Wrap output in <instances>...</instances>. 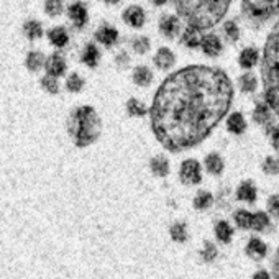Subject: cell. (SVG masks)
<instances>
[{
	"label": "cell",
	"mask_w": 279,
	"mask_h": 279,
	"mask_svg": "<svg viewBox=\"0 0 279 279\" xmlns=\"http://www.w3.org/2000/svg\"><path fill=\"white\" fill-rule=\"evenodd\" d=\"M233 100V86L218 68L187 66L166 77L151 107L156 140L169 151L189 150L217 127Z\"/></svg>",
	"instance_id": "1"
},
{
	"label": "cell",
	"mask_w": 279,
	"mask_h": 279,
	"mask_svg": "<svg viewBox=\"0 0 279 279\" xmlns=\"http://www.w3.org/2000/svg\"><path fill=\"white\" fill-rule=\"evenodd\" d=\"M231 0H174L176 10L187 25L207 30L215 27L227 14Z\"/></svg>",
	"instance_id": "2"
},
{
	"label": "cell",
	"mask_w": 279,
	"mask_h": 279,
	"mask_svg": "<svg viewBox=\"0 0 279 279\" xmlns=\"http://www.w3.org/2000/svg\"><path fill=\"white\" fill-rule=\"evenodd\" d=\"M261 76H263L264 99L279 118V20L266 41Z\"/></svg>",
	"instance_id": "3"
},
{
	"label": "cell",
	"mask_w": 279,
	"mask_h": 279,
	"mask_svg": "<svg viewBox=\"0 0 279 279\" xmlns=\"http://www.w3.org/2000/svg\"><path fill=\"white\" fill-rule=\"evenodd\" d=\"M100 128H102V123H100L97 112L89 105L79 107L69 115L68 132L79 148L94 143L99 138Z\"/></svg>",
	"instance_id": "4"
},
{
	"label": "cell",
	"mask_w": 279,
	"mask_h": 279,
	"mask_svg": "<svg viewBox=\"0 0 279 279\" xmlns=\"http://www.w3.org/2000/svg\"><path fill=\"white\" fill-rule=\"evenodd\" d=\"M243 15L254 22H264L279 12V0H243Z\"/></svg>",
	"instance_id": "5"
},
{
	"label": "cell",
	"mask_w": 279,
	"mask_h": 279,
	"mask_svg": "<svg viewBox=\"0 0 279 279\" xmlns=\"http://www.w3.org/2000/svg\"><path fill=\"white\" fill-rule=\"evenodd\" d=\"M179 179L186 186H195L202 181V169L197 159H186L181 164L179 169Z\"/></svg>",
	"instance_id": "6"
},
{
	"label": "cell",
	"mask_w": 279,
	"mask_h": 279,
	"mask_svg": "<svg viewBox=\"0 0 279 279\" xmlns=\"http://www.w3.org/2000/svg\"><path fill=\"white\" fill-rule=\"evenodd\" d=\"M245 253L248 258H251L254 261H261L266 254H268V246L266 243L258 238V236H253V238L248 240L246 246H245Z\"/></svg>",
	"instance_id": "7"
},
{
	"label": "cell",
	"mask_w": 279,
	"mask_h": 279,
	"mask_svg": "<svg viewBox=\"0 0 279 279\" xmlns=\"http://www.w3.org/2000/svg\"><path fill=\"white\" fill-rule=\"evenodd\" d=\"M159 30L166 38H174L181 30V22L176 15H164L159 20Z\"/></svg>",
	"instance_id": "8"
},
{
	"label": "cell",
	"mask_w": 279,
	"mask_h": 279,
	"mask_svg": "<svg viewBox=\"0 0 279 279\" xmlns=\"http://www.w3.org/2000/svg\"><path fill=\"white\" fill-rule=\"evenodd\" d=\"M123 20H125L127 25L133 27V28H141L145 25V12L138 5H132L123 12Z\"/></svg>",
	"instance_id": "9"
},
{
	"label": "cell",
	"mask_w": 279,
	"mask_h": 279,
	"mask_svg": "<svg viewBox=\"0 0 279 279\" xmlns=\"http://www.w3.org/2000/svg\"><path fill=\"white\" fill-rule=\"evenodd\" d=\"M256 197H258V189L253 181H243L238 186V189H236V199L241 200V202L253 204L256 202Z\"/></svg>",
	"instance_id": "10"
},
{
	"label": "cell",
	"mask_w": 279,
	"mask_h": 279,
	"mask_svg": "<svg viewBox=\"0 0 279 279\" xmlns=\"http://www.w3.org/2000/svg\"><path fill=\"white\" fill-rule=\"evenodd\" d=\"M200 48L205 53L207 56H218L222 53V41L217 35H204Z\"/></svg>",
	"instance_id": "11"
},
{
	"label": "cell",
	"mask_w": 279,
	"mask_h": 279,
	"mask_svg": "<svg viewBox=\"0 0 279 279\" xmlns=\"http://www.w3.org/2000/svg\"><path fill=\"white\" fill-rule=\"evenodd\" d=\"M253 118H254V122L259 123V125H263V127H266L268 123L276 120L274 112H272V109L268 105V102L256 105V109H254V112H253Z\"/></svg>",
	"instance_id": "12"
},
{
	"label": "cell",
	"mask_w": 279,
	"mask_h": 279,
	"mask_svg": "<svg viewBox=\"0 0 279 279\" xmlns=\"http://www.w3.org/2000/svg\"><path fill=\"white\" fill-rule=\"evenodd\" d=\"M202 30L197 28V27H192V25H187L186 32L182 33V45L189 46V48H197L202 43Z\"/></svg>",
	"instance_id": "13"
},
{
	"label": "cell",
	"mask_w": 279,
	"mask_h": 279,
	"mask_svg": "<svg viewBox=\"0 0 279 279\" xmlns=\"http://www.w3.org/2000/svg\"><path fill=\"white\" fill-rule=\"evenodd\" d=\"M68 15L71 22L74 23L77 28H82L87 23V10L82 4H73L68 9Z\"/></svg>",
	"instance_id": "14"
},
{
	"label": "cell",
	"mask_w": 279,
	"mask_h": 279,
	"mask_svg": "<svg viewBox=\"0 0 279 279\" xmlns=\"http://www.w3.org/2000/svg\"><path fill=\"white\" fill-rule=\"evenodd\" d=\"M153 61L159 69H169L176 63V56L169 48H159L156 51V55H154Z\"/></svg>",
	"instance_id": "15"
},
{
	"label": "cell",
	"mask_w": 279,
	"mask_h": 279,
	"mask_svg": "<svg viewBox=\"0 0 279 279\" xmlns=\"http://www.w3.org/2000/svg\"><path fill=\"white\" fill-rule=\"evenodd\" d=\"M46 73L55 77L63 76L66 73V61H64V58L59 55H53L48 61H46Z\"/></svg>",
	"instance_id": "16"
},
{
	"label": "cell",
	"mask_w": 279,
	"mask_h": 279,
	"mask_svg": "<svg viewBox=\"0 0 279 279\" xmlns=\"http://www.w3.org/2000/svg\"><path fill=\"white\" fill-rule=\"evenodd\" d=\"M259 61V53L256 48H245L241 51V55L238 58V63L243 69H251L258 64Z\"/></svg>",
	"instance_id": "17"
},
{
	"label": "cell",
	"mask_w": 279,
	"mask_h": 279,
	"mask_svg": "<svg viewBox=\"0 0 279 279\" xmlns=\"http://www.w3.org/2000/svg\"><path fill=\"white\" fill-rule=\"evenodd\" d=\"M223 168H225V163H223V159H222L220 154H218V153L207 154V158H205V169H207V173H210L213 176H218V174H222Z\"/></svg>",
	"instance_id": "18"
},
{
	"label": "cell",
	"mask_w": 279,
	"mask_h": 279,
	"mask_svg": "<svg viewBox=\"0 0 279 279\" xmlns=\"http://www.w3.org/2000/svg\"><path fill=\"white\" fill-rule=\"evenodd\" d=\"M213 231H215V238L220 243H223V245H228L231 238H233V228H231V225L225 220L217 222Z\"/></svg>",
	"instance_id": "19"
},
{
	"label": "cell",
	"mask_w": 279,
	"mask_h": 279,
	"mask_svg": "<svg viewBox=\"0 0 279 279\" xmlns=\"http://www.w3.org/2000/svg\"><path fill=\"white\" fill-rule=\"evenodd\" d=\"M227 128L228 132L235 133V135H240L246 130V122H245V117H243L240 112H235V114H231L227 118Z\"/></svg>",
	"instance_id": "20"
},
{
	"label": "cell",
	"mask_w": 279,
	"mask_h": 279,
	"mask_svg": "<svg viewBox=\"0 0 279 279\" xmlns=\"http://www.w3.org/2000/svg\"><path fill=\"white\" fill-rule=\"evenodd\" d=\"M132 77H133V82H135L136 86L146 87V86L151 84V81H153V73H151L150 68H146V66H138V68H135Z\"/></svg>",
	"instance_id": "21"
},
{
	"label": "cell",
	"mask_w": 279,
	"mask_h": 279,
	"mask_svg": "<svg viewBox=\"0 0 279 279\" xmlns=\"http://www.w3.org/2000/svg\"><path fill=\"white\" fill-rule=\"evenodd\" d=\"M151 173L158 177H164L169 174V161L164 156H154L150 163Z\"/></svg>",
	"instance_id": "22"
},
{
	"label": "cell",
	"mask_w": 279,
	"mask_h": 279,
	"mask_svg": "<svg viewBox=\"0 0 279 279\" xmlns=\"http://www.w3.org/2000/svg\"><path fill=\"white\" fill-rule=\"evenodd\" d=\"M96 40L105 46H112V45H115V41L118 40V32L112 27H102L96 33Z\"/></svg>",
	"instance_id": "23"
},
{
	"label": "cell",
	"mask_w": 279,
	"mask_h": 279,
	"mask_svg": "<svg viewBox=\"0 0 279 279\" xmlns=\"http://www.w3.org/2000/svg\"><path fill=\"white\" fill-rule=\"evenodd\" d=\"M271 227V218L266 212H254L251 218V230L254 231H266Z\"/></svg>",
	"instance_id": "24"
},
{
	"label": "cell",
	"mask_w": 279,
	"mask_h": 279,
	"mask_svg": "<svg viewBox=\"0 0 279 279\" xmlns=\"http://www.w3.org/2000/svg\"><path fill=\"white\" fill-rule=\"evenodd\" d=\"M199 256L204 263H213L218 256V248L215 246V243L205 240L202 248H200V251H199Z\"/></svg>",
	"instance_id": "25"
},
{
	"label": "cell",
	"mask_w": 279,
	"mask_h": 279,
	"mask_svg": "<svg viewBox=\"0 0 279 279\" xmlns=\"http://www.w3.org/2000/svg\"><path fill=\"white\" fill-rule=\"evenodd\" d=\"M169 236L176 243H184L187 240V225L184 222H176L169 227Z\"/></svg>",
	"instance_id": "26"
},
{
	"label": "cell",
	"mask_w": 279,
	"mask_h": 279,
	"mask_svg": "<svg viewBox=\"0 0 279 279\" xmlns=\"http://www.w3.org/2000/svg\"><path fill=\"white\" fill-rule=\"evenodd\" d=\"M212 202H213V195L209 191H199L192 200V205L195 210H205L212 205Z\"/></svg>",
	"instance_id": "27"
},
{
	"label": "cell",
	"mask_w": 279,
	"mask_h": 279,
	"mask_svg": "<svg viewBox=\"0 0 279 279\" xmlns=\"http://www.w3.org/2000/svg\"><path fill=\"white\" fill-rule=\"evenodd\" d=\"M251 218H253V213L245 209H238L233 212V222L238 228H243V230L251 228Z\"/></svg>",
	"instance_id": "28"
},
{
	"label": "cell",
	"mask_w": 279,
	"mask_h": 279,
	"mask_svg": "<svg viewBox=\"0 0 279 279\" xmlns=\"http://www.w3.org/2000/svg\"><path fill=\"white\" fill-rule=\"evenodd\" d=\"M100 53L96 45H87L84 53H82V63H86L89 68H96L99 63Z\"/></svg>",
	"instance_id": "29"
},
{
	"label": "cell",
	"mask_w": 279,
	"mask_h": 279,
	"mask_svg": "<svg viewBox=\"0 0 279 279\" xmlns=\"http://www.w3.org/2000/svg\"><path fill=\"white\" fill-rule=\"evenodd\" d=\"M238 86H240L241 92H254V91H256V87H258L256 76L251 74V73L243 74L238 79Z\"/></svg>",
	"instance_id": "30"
},
{
	"label": "cell",
	"mask_w": 279,
	"mask_h": 279,
	"mask_svg": "<svg viewBox=\"0 0 279 279\" xmlns=\"http://www.w3.org/2000/svg\"><path fill=\"white\" fill-rule=\"evenodd\" d=\"M68 40H69V37H68L66 30L61 28V27L53 28L51 32H50V41L55 46H58V48H63V46H66Z\"/></svg>",
	"instance_id": "31"
},
{
	"label": "cell",
	"mask_w": 279,
	"mask_h": 279,
	"mask_svg": "<svg viewBox=\"0 0 279 279\" xmlns=\"http://www.w3.org/2000/svg\"><path fill=\"white\" fill-rule=\"evenodd\" d=\"M127 112H128V115H132V117H143L146 115L148 109L138 99H130L127 102Z\"/></svg>",
	"instance_id": "32"
},
{
	"label": "cell",
	"mask_w": 279,
	"mask_h": 279,
	"mask_svg": "<svg viewBox=\"0 0 279 279\" xmlns=\"http://www.w3.org/2000/svg\"><path fill=\"white\" fill-rule=\"evenodd\" d=\"M45 63V58L40 51H32L27 58V68L30 71H38Z\"/></svg>",
	"instance_id": "33"
},
{
	"label": "cell",
	"mask_w": 279,
	"mask_h": 279,
	"mask_svg": "<svg viewBox=\"0 0 279 279\" xmlns=\"http://www.w3.org/2000/svg\"><path fill=\"white\" fill-rule=\"evenodd\" d=\"M266 133L271 138V143H272V148H274L276 151H279V122H271L268 125L264 127Z\"/></svg>",
	"instance_id": "34"
},
{
	"label": "cell",
	"mask_w": 279,
	"mask_h": 279,
	"mask_svg": "<svg viewBox=\"0 0 279 279\" xmlns=\"http://www.w3.org/2000/svg\"><path fill=\"white\" fill-rule=\"evenodd\" d=\"M25 35L30 40H37L43 35V28H41V25L38 22L30 20V22L25 23Z\"/></svg>",
	"instance_id": "35"
},
{
	"label": "cell",
	"mask_w": 279,
	"mask_h": 279,
	"mask_svg": "<svg viewBox=\"0 0 279 279\" xmlns=\"http://www.w3.org/2000/svg\"><path fill=\"white\" fill-rule=\"evenodd\" d=\"M132 48L136 55H145L146 51H150V40L146 37H138L132 41Z\"/></svg>",
	"instance_id": "36"
},
{
	"label": "cell",
	"mask_w": 279,
	"mask_h": 279,
	"mask_svg": "<svg viewBox=\"0 0 279 279\" xmlns=\"http://www.w3.org/2000/svg\"><path fill=\"white\" fill-rule=\"evenodd\" d=\"M263 171L266 174H279V158H274V156H268L264 159L263 163Z\"/></svg>",
	"instance_id": "37"
},
{
	"label": "cell",
	"mask_w": 279,
	"mask_h": 279,
	"mask_svg": "<svg viewBox=\"0 0 279 279\" xmlns=\"http://www.w3.org/2000/svg\"><path fill=\"white\" fill-rule=\"evenodd\" d=\"M46 14L51 17H58L63 12V0H46L45 4Z\"/></svg>",
	"instance_id": "38"
},
{
	"label": "cell",
	"mask_w": 279,
	"mask_h": 279,
	"mask_svg": "<svg viewBox=\"0 0 279 279\" xmlns=\"http://www.w3.org/2000/svg\"><path fill=\"white\" fill-rule=\"evenodd\" d=\"M41 86H43L50 94H58L59 91V84H58L56 77L51 74H46L43 79H41Z\"/></svg>",
	"instance_id": "39"
},
{
	"label": "cell",
	"mask_w": 279,
	"mask_h": 279,
	"mask_svg": "<svg viewBox=\"0 0 279 279\" xmlns=\"http://www.w3.org/2000/svg\"><path fill=\"white\" fill-rule=\"evenodd\" d=\"M66 87H68V91H71V92H79L81 89L84 87V81L81 79V76L71 74V76L68 77Z\"/></svg>",
	"instance_id": "40"
},
{
	"label": "cell",
	"mask_w": 279,
	"mask_h": 279,
	"mask_svg": "<svg viewBox=\"0 0 279 279\" xmlns=\"http://www.w3.org/2000/svg\"><path fill=\"white\" fill-rule=\"evenodd\" d=\"M223 32H225V35H227V37H228L231 41H236V40H238V37H240L238 25H236L235 22H231V20L225 22V25H223Z\"/></svg>",
	"instance_id": "41"
},
{
	"label": "cell",
	"mask_w": 279,
	"mask_h": 279,
	"mask_svg": "<svg viewBox=\"0 0 279 279\" xmlns=\"http://www.w3.org/2000/svg\"><path fill=\"white\" fill-rule=\"evenodd\" d=\"M268 213L274 218H279V194L271 195L268 199Z\"/></svg>",
	"instance_id": "42"
},
{
	"label": "cell",
	"mask_w": 279,
	"mask_h": 279,
	"mask_svg": "<svg viewBox=\"0 0 279 279\" xmlns=\"http://www.w3.org/2000/svg\"><path fill=\"white\" fill-rule=\"evenodd\" d=\"M115 61H117V64H118V66H120V68H125L127 64H128L130 59H128V55H127V53H118V56H117Z\"/></svg>",
	"instance_id": "43"
},
{
	"label": "cell",
	"mask_w": 279,
	"mask_h": 279,
	"mask_svg": "<svg viewBox=\"0 0 279 279\" xmlns=\"http://www.w3.org/2000/svg\"><path fill=\"white\" fill-rule=\"evenodd\" d=\"M251 279H272V277H271V274L266 269H259V271H256L251 276Z\"/></svg>",
	"instance_id": "44"
},
{
	"label": "cell",
	"mask_w": 279,
	"mask_h": 279,
	"mask_svg": "<svg viewBox=\"0 0 279 279\" xmlns=\"http://www.w3.org/2000/svg\"><path fill=\"white\" fill-rule=\"evenodd\" d=\"M272 274H274V279H279V250L276 251V259L272 263Z\"/></svg>",
	"instance_id": "45"
},
{
	"label": "cell",
	"mask_w": 279,
	"mask_h": 279,
	"mask_svg": "<svg viewBox=\"0 0 279 279\" xmlns=\"http://www.w3.org/2000/svg\"><path fill=\"white\" fill-rule=\"evenodd\" d=\"M153 2L156 4V5H164L166 2H168V0H153Z\"/></svg>",
	"instance_id": "46"
},
{
	"label": "cell",
	"mask_w": 279,
	"mask_h": 279,
	"mask_svg": "<svg viewBox=\"0 0 279 279\" xmlns=\"http://www.w3.org/2000/svg\"><path fill=\"white\" fill-rule=\"evenodd\" d=\"M104 2H107V4H117V2H120V0H104Z\"/></svg>",
	"instance_id": "47"
}]
</instances>
